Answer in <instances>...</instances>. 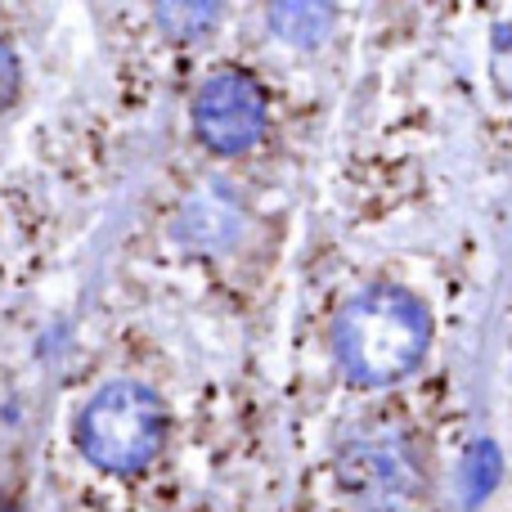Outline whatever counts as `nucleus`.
Segmentation results:
<instances>
[{"label":"nucleus","mask_w":512,"mask_h":512,"mask_svg":"<svg viewBox=\"0 0 512 512\" xmlns=\"http://www.w3.org/2000/svg\"><path fill=\"white\" fill-rule=\"evenodd\" d=\"M194 131L221 158H239L265 135V90L252 72L216 68L194 95Z\"/></svg>","instance_id":"nucleus-3"},{"label":"nucleus","mask_w":512,"mask_h":512,"mask_svg":"<svg viewBox=\"0 0 512 512\" xmlns=\"http://www.w3.org/2000/svg\"><path fill=\"white\" fill-rule=\"evenodd\" d=\"M158 27L171 36V41H194V36L212 32V23L221 18V5H212V0H162L158 9Z\"/></svg>","instance_id":"nucleus-7"},{"label":"nucleus","mask_w":512,"mask_h":512,"mask_svg":"<svg viewBox=\"0 0 512 512\" xmlns=\"http://www.w3.org/2000/svg\"><path fill=\"white\" fill-rule=\"evenodd\" d=\"M499 477H504V454H499V445L495 441H477L468 450V459H463V468H459L463 504H468V508L481 504V499L499 486Z\"/></svg>","instance_id":"nucleus-6"},{"label":"nucleus","mask_w":512,"mask_h":512,"mask_svg":"<svg viewBox=\"0 0 512 512\" xmlns=\"http://www.w3.org/2000/svg\"><path fill=\"white\" fill-rule=\"evenodd\" d=\"M167 405L153 387L135 378L104 382L77 414V450L86 463L113 477H135L162 454Z\"/></svg>","instance_id":"nucleus-2"},{"label":"nucleus","mask_w":512,"mask_h":512,"mask_svg":"<svg viewBox=\"0 0 512 512\" xmlns=\"http://www.w3.org/2000/svg\"><path fill=\"white\" fill-rule=\"evenodd\" d=\"M432 346V315L400 283H369L333 319V355L355 387H396Z\"/></svg>","instance_id":"nucleus-1"},{"label":"nucleus","mask_w":512,"mask_h":512,"mask_svg":"<svg viewBox=\"0 0 512 512\" xmlns=\"http://www.w3.org/2000/svg\"><path fill=\"white\" fill-rule=\"evenodd\" d=\"M0 512H14V508H9V504H0Z\"/></svg>","instance_id":"nucleus-9"},{"label":"nucleus","mask_w":512,"mask_h":512,"mask_svg":"<svg viewBox=\"0 0 512 512\" xmlns=\"http://www.w3.org/2000/svg\"><path fill=\"white\" fill-rule=\"evenodd\" d=\"M270 27L279 41L297 45V50H315L328 32H333V9L315 5V0H283V5H270Z\"/></svg>","instance_id":"nucleus-5"},{"label":"nucleus","mask_w":512,"mask_h":512,"mask_svg":"<svg viewBox=\"0 0 512 512\" xmlns=\"http://www.w3.org/2000/svg\"><path fill=\"white\" fill-rule=\"evenodd\" d=\"M14 95H18V59H14V50L0 41V113L14 104Z\"/></svg>","instance_id":"nucleus-8"},{"label":"nucleus","mask_w":512,"mask_h":512,"mask_svg":"<svg viewBox=\"0 0 512 512\" xmlns=\"http://www.w3.org/2000/svg\"><path fill=\"white\" fill-rule=\"evenodd\" d=\"M337 481H342L346 499L364 512H396L418 490V468L400 441L369 436V441H351L337 454Z\"/></svg>","instance_id":"nucleus-4"}]
</instances>
